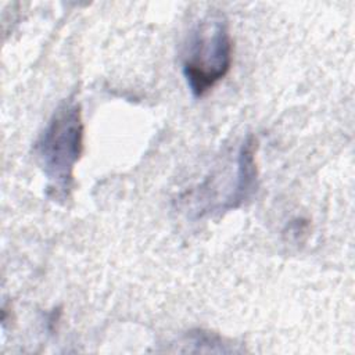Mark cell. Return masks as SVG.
Instances as JSON below:
<instances>
[{"mask_svg": "<svg viewBox=\"0 0 355 355\" xmlns=\"http://www.w3.org/2000/svg\"><path fill=\"white\" fill-rule=\"evenodd\" d=\"M83 121L73 97L53 112L35 144V154L54 198H65L73 184V171L83 151Z\"/></svg>", "mask_w": 355, "mask_h": 355, "instance_id": "obj_1", "label": "cell"}, {"mask_svg": "<svg viewBox=\"0 0 355 355\" xmlns=\"http://www.w3.org/2000/svg\"><path fill=\"white\" fill-rule=\"evenodd\" d=\"M233 60V40L222 15L202 18L191 31L183 54L182 72L194 97H202L222 80Z\"/></svg>", "mask_w": 355, "mask_h": 355, "instance_id": "obj_2", "label": "cell"}]
</instances>
